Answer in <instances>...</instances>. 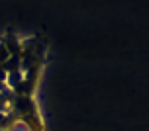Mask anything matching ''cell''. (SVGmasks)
<instances>
[{
  "label": "cell",
  "mask_w": 149,
  "mask_h": 131,
  "mask_svg": "<svg viewBox=\"0 0 149 131\" xmlns=\"http://www.w3.org/2000/svg\"><path fill=\"white\" fill-rule=\"evenodd\" d=\"M6 131H31V129H30L26 123H24V121H20V119H14Z\"/></svg>",
  "instance_id": "cell-1"
}]
</instances>
